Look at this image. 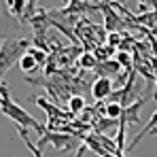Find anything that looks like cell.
I'll return each instance as SVG.
<instances>
[{
    "mask_svg": "<svg viewBox=\"0 0 157 157\" xmlns=\"http://www.w3.org/2000/svg\"><path fill=\"white\" fill-rule=\"evenodd\" d=\"M0 94H2V100H0V108H2V115H6V117H11L15 123H17V128H24V130H34L38 136H45L49 128L47 125H43L40 121H36L30 113H28L26 108H21V106L17 104L13 98H11V94H9V87H6V83L2 81V87H0Z\"/></svg>",
    "mask_w": 157,
    "mask_h": 157,
    "instance_id": "obj_1",
    "label": "cell"
},
{
    "mask_svg": "<svg viewBox=\"0 0 157 157\" xmlns=\"http://www.w3.org/2000/svg\"><path fill=\"white\" fill-rule=\"evenodd\" d=\"M32 43L28 38H17V40H11V38H2L0 43V75L4 77L9 72V68L30 51Z\"/></svg>",
    "mask_w": 157,
    "mask_h": 157,
    "instance_id": "obj_2",
    "label": "cell"
},
{
    "mask_svg": "<svg viewBox=\"0 0 157 157\" xmlns=\"http://www.w3.org/2000/svg\"><path fill=\"white\" fill-rule=\"evenodd\" d=\"M47 144H53L55 147V151L57 153H62V151H72V149H77L83 144V138L81 136H72V134H64V132H53L49 130L45 136H40L38 138V149H43L45 151V147Z\"/></svg>",
    "mask_w": 157,
    "mask_h": 157,
    "instance_id": "obj_3",
    "label": "cell"
},
{
    "mask_svg": "<svg viewBox=\"0 0 157 157\" xmlns=\"http://www.w3.org/2000/svg\"><path fill=\"white\" fill-rule=\"evenodd\" d=\"M89 91H91V98L94 100H104V98H110L115 91H113V78L110 77H98L94 83H91V87H89Z\"/></svg>",
    "mask_w": 157,
    "mask_h": 157,
    "instance_id": "obj_4",
    "label": "cell"
},
{
    "mask_svg": "<svg viewBox=\"0 0 157 157\" xmlns=\"http://www.w3.org/2000/svg\"><path fill=\"white\" fill-rule=\"evenodd\" d=\"M98 11H102L106 15V28L110 30V34H113V30H121V28L125 26V21L117 17L115 9H110V2H100L98 4Z\"/></svg>",
    "mask_w": 157,
    "mask_h": 157,
    "instance_id": "obj_5",
    "label": "cell"
},
{
    "mask_svg": "<svg viewBox=\"0 0 157 157\" xmlns=\"http://www.w3.org/2000/svg\"><path fill=\"white\" fill-rule=\"evenodd\" d=\"M144 96L142 98H138L134 104H130L125 110H123V119L128 121V123H140V117H138V113H140V108H142V104H144Z\"/></svg>",
    "mask_w": 157,
    "mask_h": 157,
    "instance_id": "obj_6",
    "label": "cell"
},
{
    "mask_svg": "<svg viewBox=\"0 0 157 157\" xmlns=\"http://www.w3.org/2000/svg\"><path fill=\"white\" fill-rule=\"evenodd\" d=\"M121 121V119H119ZM119 121H115V119H110V117H102V119H96V123H94V132L96 134H106L108 130H117L119 128Z\"/></svg>",
    "mask_w": 157,
    "mask_h": 157,
    "instance_id": "obj_7",
    "label": "cell"
},
{
    "mask_svg": "<svg viewBox=\"0 0 157 157\" xmlns=\"http://www.w3.org/2000/svg\"><path fill=\"white\" fill-rule=\"evenodd\" d=\"M19 68H21V72H34L36 68H38V59L32 55V53H26L21 59H19Z\"/></svg>",
    "mask_w": 157,
    "mask_h": 157,
    "instance_id": "obj_8",
    "label": "cell"
},
{
    "mask_svg": "<svg viewBox=\"0 0 157 157\" xmlns=\"http://www.w3.org/2000/svg\"><path fill=\"white\" fill-rule=\"evenodd\" d=\"M17 132H19V136L24 138V142H26V147L30 149V153L34 157H45V151L43 149H38V144H34V142H30V138H28V132L24 130V128H17Z\"/></svg>",
    "mask_w": 157,
    "mask_h": 157,
    "instance_id": "obj_9",
    "label": "cell"
},
{
    "mask_svg": "<svg viewBox=\"0 0 157 157\" xmlns=\"http://www.w3.org/2000/svg\"><path fill=\"white\" fill-rule=\"evenodd\" d=\"M123 106L119 104V102H110L108 106H104V115L106 117H110V119H115V121H119L121 117H123Z\"/></svg>",
    "mask_w": 157,
    "mask_h": 157,
    "instance_id": "obj_10",
    "label": "cell"
},
{
    "mask_svg": "<svg viewBox=\"0 0 157 157\" xmlns=\"http://www.w3.org/2000/svg\"><path fill=\"white\" fill-rule=\"evenodd\" d=\"M78 66H81L83 70H91V68L98 66V57H94L89 51L81 53V57H78Z\"/></svg>",
    "mask_w": 157,
    "mask_h": 157,
    "instance_id": "obj_11",
    "label": "cell"
},
{
    "mask_svg": "<svg viewBox=\"0 0 157 157\" xmlns=\"http://www.w3.org/2000/svg\"><path fill=\"white\" fill-rule=\"evenodd\" d=\"M68 108H70V113H81V110H85V100H83V96H70L68 98Z\"/></svg>",
    "mask_w": 157,
    "mask_h": 157,
    "instance_id": "obj_12",
    "label": "cell"
},
{
    "mask_svg": "<svg viewBox=\"0 0 157 157\" xmlns=\"http://www.w3.org/2000/svg\"><path fill=\"white\" fill-rule=\"evenodd\" d=\"M28 53H32V55L38 59V64H45V62H47V53L40 51V49H36V47H30V51H28Z\"/></svg>",
    "mask_w": 157,
    "mask_h": 157,
    "instance_id": "obj_13",
    "label": "cell"
},
{
    "mask_svg": "<svg viewBox=\"0 0 157 157\" xmlns=\"http://www.w3.org/2000/svg\"><path fill=\"white\" fill-rule=\"evenodd\" d=\"M117 62H119V64H123L125 68H130V55H128L125 51H119V53H117Z\"/></svg>",
    "mask_w": 157,
    "mask_h": 157,
    "instance_id": "obj_14",
    "label": "cell"
},
{
    "mask_svg": "<svg viewBox=\"0 0 157 157\" xmlns=\"http://www.w3.org/2000/svg\"><path fill=\"white\" fill-rule=\"evenodd\" d=\"M147 136H157V128H155V130H151L149 134H147Z\"/></svg>",
    "mask_w": 157,
    "mask_h": 157,
    "instance_id": "obj_15",
    "label": "cell"
}]
</instances>
